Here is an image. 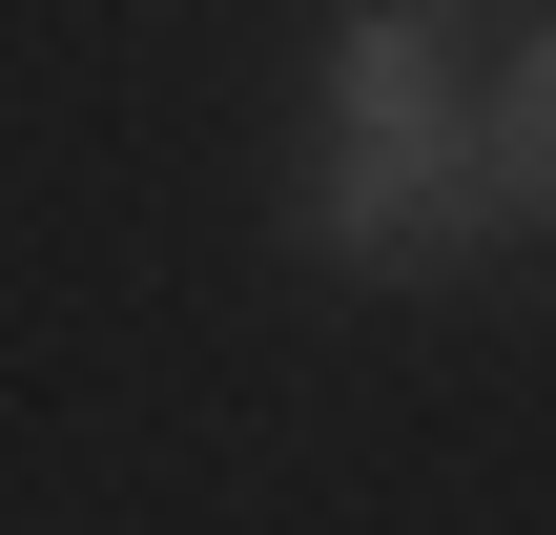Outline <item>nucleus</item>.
I'll return each mask as SVG.
<instances>
[{"instance_id": "f257e3e1", "label": "nucleus", "mask_w": 556, "mask_h": 535, "mask_svg": "<svg viewBox=\"0 0 556 535\" xmlns=\"http://www.w3.org/2000/svg\"><path fill=\"white\" fill-rule=\"evenodd\" d=\"M289 227H309V268H351V289H454L495 206H475V144H454V124H330L309 186H289Z\"/></svg>"}, {"instance_id": "f03ea898", "label": "nucleus", "mask_w": 556, "mask_h": 535, "mask_svg": "<svg viewBox=\"0 0 556 535\" xmlns=\"http://www.w3.org/2000/svg\"><path fill=\"white\" fill-rule=\"evenodd\" d=\"M454 144H475V206H495V227H536V206H556V62H536V41L454 103Z\"/></svg>"}, {"instance_id": "7ed1b4c3", "label": "nucleus", "mask_w": 556, "mask_h": 535, "mask_svg": "<svg viewBox=\"0 0 556 535\" xmlns=\"http://www.w3.org/2000/svg\"><path fill=\"white\" fill-rule=\"evenodd\" d=\"M330 124H454V62H433L413 0H351L330 21Z\"/></svg>"}]
</instances>
